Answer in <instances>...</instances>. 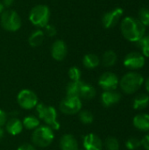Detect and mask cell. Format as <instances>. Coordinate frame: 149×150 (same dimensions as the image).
<instances>
[{"label":"cell","mask_w":149,"mask_h":150,"mask_svg":"<svg viewBox=\"0 0 149 150\" xmlns=\"http://www.w3.org/2000/svg\"><path fill=\"white\" fill-rule=\"evenodd\" d=\"M120 29L124 38L131 42L139 41L146 33V27L133 17H126L121 21Z\"/></svg>","instance_id":"obj_1"},{"label":"cell","mask_w":149,"mask_h":150,"mask_svg":"<svg viewBox=\"0 0 149 150\" xmlns=\"http://www.w3.org/2000/svg\"><path fill=\"white\" fill-rule=\"evenodd\" d=\"M36 112L40 120L45 122V125L50 127L53 130H59L61 127L60 123L57 120V111L52 105L45 104H38L36 106Z\"/></svg>","instance_id":"obj_2"},{"label":"cell","mask_w":149,"mask_h":150,"mask_svg":"<svg viewBox=\"0 0 149 150\" xmlns=\"http://www.w3.org/2000/svg\"><path fill=\"white\" fill-rule=\"evenodd\" d=\"M54 140V130L47 125L38 127L33 130L32 134V142L33 145L39 148H47L50 146Z\"/></svg>","instance_id":"obj_3"},{"label":"cell","mask_w":149,"mask_h":150,"mask_svg":"<svg viewBox=\"0 0 149 150\" xmlns=\"http://www.w3.org/2000/svg\"><path fill=\"white\" fill-rule=\"evenodd\" d=\"M143 83L144 78L142 75L137 72H128L122 76L119 85L126 94H133L141 87Z\"/></svg>","instance_id":"obj_4"},{"label":"cell","mask_w":149,"mask_h":150,"mask_svg":"<svg viewBox=\"0 0 149 150\" xmlns=\"http://www.w3.org/2000/svg\"><path fill=\"white\" fill-rule=\"evenodd\" d=\"M50 18V10L45 4L34 6L29 13V20L37 27H45Z\"/></svg>","instance_id":"obj_5"},{"label":"cell","mask_w":149,"mask_h":150,"mask_svg":"<svg viewBox=\"0 0 149 150\" xmlns=\"http://www.w3.org/2000/svg\"><path fill=\"white\" fill-rule=\"evenodd\" d=\"M0 23L2 27L9 32H17L22 25L19 15L13 10H4L0 15Z\"/></svg>","instance_id":"obj_6"},{"label":"cell","mask_w":149,"mask_h":150,"mask_svg":"<svg viewBox=\"0 0 149 150\" xmlns=\"http://www.w3.org/2000/svg\"><path fill=\"white\" fill-rule=\"evenodd\" d=\"M17 102L22 109L32 110L39 104V98L34 91L29 89H23L18 93Z\"/></svg>","instance_id":"obj_7"},{"label":"cell","mask_w":149,"mask_h":150,"mask_svg":"<svg viewBox=\"0 0 149 150\" xmlns=\"http://www.w3.org/2000/svg\"><path fill=\"white\" fill-rule=\"evenodd\" d=\"M83 107L82 99L76 97L66 96L59 104L60 111L65 115L77 114Z\"/></svg>","instance_id":"obj_8"},{"label":"cell","mask_w":149,"mask_h":150,"mask_svg":"<svg viewBox=\"0 0 149 150\" xmlns=\"http://www.w3.org/2000/svg\"><path fill=\"white\" fill-rule=\"evenodd\" d=\"M98 84L104 91H115L119 84V80L116 74L108 71L100 76Z\"/></svg>","instance_id":"obj_9"},{"label":"cell","mask_w":149,"mask_h":150,"mask_svg":"<svg viewBox=\"0 0 149 150\" xmlns=\"http://www.w3.org/2000/svg\"><path fill=\"white\" fill-rule=\"evenodd\" d=\"M124 65L126 68L130 69H141L145 63V56L138 52H131L127 54L124 59Z\"/></svg>","instance_id":"obj_10"},{"label":"cell","mask_w":149,"mask_h":150,"mask_svg":"<svg viewBox=\"0 0 149 150\" xmlns=\"http://www.w3.org/2000/svg\"><path fill=\"white\" fill-rule=\"evenodd\" d=\"M124 13V10L120 7H117L110 11L105 12L102 17V24L105 28L110 29L117 25L120 18Z\"/></svg>","instance_id":"obj_11"},{"label":"cell","mask_w":149,"mask_h":150,"mask_svg":"<svg viewBox=\"0 0 149 150\" xmlns=\"http://www.w3.org/2000/svg\"><path fill=\"white\" fill-rule=\"evenodd\" d=\"M68 54V47L67 44L61 40H55L51 47V55L55 61H62L66 58Z\"/></svg>","instance_id":"obj_12"},{"label":"cell","mask_w":149,"mask_h":150,"mask_svg":"<svg viewBox=\"0 0 149 150\" xmlns=\"http://www.w3.org/2000/svg\"><path fill=\"white\" fill-rule=\"evenodd\" d=\"M83 146L84 150H102L103 142L95 134H88L83 138Z\"/></svg>","instance_id":"obj_13"},{"label":"cell","mask_w":149,"mask_h":150,"mask_svg":"<svg viewBox=\"0 0 149 150\" xmlns=\"http://www.w3.org/2000/svg\"><path fill=\"white\" fill-rule=\"evenodd\" d=\"M121 99V95L116 91H105L101 95V103L105 107H111L118 104Z\"/></svg>","instance_id":"obj_14"},{"label":"cell","mask_w":149,"mask_h":150,"mask_svg":"<svg viewBox=\"0 0 149 150\" xmlns=\"http://www.w3.org/2000/svg\"><path fill=\"white\" fill-rule=\"evenodd\" d=\"M60 149L61 150H78L79 145L74 135L66 134L60 139Z\"/></svg>","instance_id":"obj_15"},{"label":"cell","mask_w":149,"mask_h":150,"mask_svg":"<svg viewBox=\"0 0 149 150\" xmlns=\"http://www.w3.org/2000/svg\"><path fill=\"white\" fill-rule=\"evenodd\" d=\"M4 127H5L6 132L9 134L13 135V136L18 135L19 134H21L23 129H24L22 121L18 118H11V119H9Z\"/></svg>","instance_id":"obj_16"},{"label":"cell","mask_w":149,"mask_h":150,"mask_svg":"<svg viewBox=\"0 0 149 150\" xmlns=\"http://www.w3.org/2000/svg\"><path fill=\"white\" fill-rule=\"evenodd\" d=\"M133 126L140 131L148 132L149 131V114L141 113L133 118Z\"/></svg>","instance_id":"obj_17"},{"label":"cell","mask_w":149,"mask_h":150,"mask_svg":"<svg viewBox=\"0 0 149 150\" xmlns=\"http://www.w3.org/2000/svg\"><path fill=\"white\" fill-rule=\"evenodd\" d=\"M83 81H70L66 87V96L68 97H76L79 98Z\"/></svg>","instance_id":"obj_18"},{"label":"cell","mask_w":149,"mask_h":150,"mask_svg":"<svg viewBox=\"0 0 149 150\" xmlns=\"http://www.w3.org/2000/svg\"><path fill=\"white\" fill-rule=\"evenodd\" d=\"M44 38H45L44 31H42L40 29H37V30H34L30 34V36L28 38V43L31 47H37L43 43Z\"/></svg>","instance_id":"obj_19"},{"label":"cell","mask_w":149,"mask_h":150,"mask_svg":"<svg viewBox=\"0 0 149 150\" xmlns=\"http://www.w3.org/2000/svg\"><path fill=\"white\" fill-rule=\"evenodd\" d=\"M96 94H97V91H96L95 87L92 86L91 84L84 82L82 86L79 98L81 99H84V100H90L95 98Z\"/></svg>","instance_id":"obj_20"},{"label":"cell","mask_w":149,"mask_h":150,"mask_svg":"<svg viewBox=\"0 0 149 150\" xmlns=\"http://www.w3.org/2000/svg\"><path fill=\"white\" fill-rule=\"evenodd\" d=\"M100 63L99 57L95 54H87L83 58V64L86 69H92L97 68Z\"/></svg>","instance_id":"obj_21"},{"label":"cell","mask_w":149,"mask_h":150,"mask_svg":"<svg viewBox=\"0 0 149 150\" xmlns=\"http://www.w3.org/2000/svg\"><path fill=\"white\" fill-rule=\"evenodd\" d=\"M23 127L27 130H34L40 127V120L38 117L34 115H27L22 120Z\"/></svg>","instance_id":"obj_22"},{"label":"cell","mask_w":149,"mask_h":150,"mask_svg":"<svg viewBox=\"0 0 149 150\" xmlns=\"http://www.w3.org/2000/svg\"><path fill=\"white\" fill-rule=\"evenodd\" d=\"M149 105V96L147 94H140L133 99V106L135 110H144Z\"/></svg>","instance_id":"obj_23"},{"label":"cell","mask_w":149,"mask_h":150,"mask_svg":"<svg viewBox=\"0 0 149 150\" xmlns=\"http://www.w3.org/2000/svg\"><path fill=\"white\" fill-rule=\"evenodd\" d=\"M117 54L113 50H107L102 56V63L105 67H112L117 62Z\"/></svg>","instance_id":"obj_24"},{"label":"cell","mask_w":149,"mask_h":150,"mask_svg":"<svg viewBox=\"0 0 149 150\" xmlns=\"http://www.w3.org/2000/svg\"><path fill=\"white\" fill-rule=\"evenodd\" d=\"M137 44L141 48L142 54L145 57H149V34L144 35L139 41H137Z\"/></svg>","instance_id":"obj_25"},{"label":"cell","mask_w":149,"mask_h":150,"mask_svg":"<svg viewBox=\"0 0 149 150\" xmlns=\"http://www.w3.org/2000/svg\"><path fill=\"white\" fill-rule=\"evenodd\" d=\"M79 120L80 121L84 124V125H90L93 122L94 120V116H93V113L88 110H81L79 112Z\"/></svg>","instance_id":"obj_26"},{"label":"cell","mask_w":149,"mask_h":150,"mask_svg":"<svg viewBox=\"0 0 149 150\" xmlns=\"http://www.w3.org/2000/svg\"><path fill=\"white\" fill-rule=\"evenodd\" d=\"M138 19L144 26H149V9L143 7L139 11Z\"/></svg>","instance_id":"obj_27"},{"label":"cell","mask_w":149,"mask_h":150,"mask_svg":"<svg viewBox=\"0 0 149 150\" xmlns=\"http://www.w3.org/2000/svg\"><path fill=\"white\" fill-rule=\"evenodd\" d=\"M105 145L107 150H119V141L112 136H109L105 142Z\"/></svg>","instance_id":"obj_28"},{"label":"cell","mask_w":149,"mask_h":150,"mask_svg":"<svg viewBox=\"0 0 149 150\" xmlns=\"http://www.w3.org/2000/svg\"><path fill=\"white\" fill-rule=\"evenodd\" d=\"M68 75L71 81H79V80H81L82 72L79 68H77L76 66H73V67L69 68V69L68 71Z\"/></svg>","instance_id":"obj_29"},{"label":"cell","mask_w":149,"mask_h":150,"mask_svg":"<svg viewBox=\"0 0 149 150\" xmlns=\"http://www.w3.org/2000/svg\"><path fill=\"white\" fill-rule=\"evenodd\" d=\"M141 146V140H139L138 138H135V137L129 138L126 142V147L129 150H135Z\"/></svg>","instance_id":"obj_30"},{"label":"cell","mask_w":149,"mask_h":150,"mask_svg":"<svg viewBox=\"0 0 149 150\" xmlns=\"http://www.w3.org/2000/svg\"><path fill=\"white\" fill-rule=\"evenodd\" d=\"M44 28H45L44 33L47 34L49 37H54L57 33V30H56L55 26L53 25H51V24H47Z\"/></svg>","instance_id":"obj_31"},{"label":"cell","mask_w":149,"mask_h":150,"mask_svg":"<svg viewBox=\"0 0 149 150\" xmlns=\"http://www.w3.org/2000/svg\"><path fill=\"white\" fill-rule=\"evenodd\" d=\"M7 120H8L7 113L4 111L0 109V128H2L3 127L5 126Z\"/></svg>","instance_id":"obj_32"},{"label":"cell","mask_w":149,"mask_h":150,"mask_svg":"<svg viewBox=\"0 0 149 150\" xmlns=\"http://www.w3.org/2000/svg\"><path fill=\"white\" fill-rule=\"evenodd\" d=\"M17 150H36L34 145L32 144H30V143H24V144H21Z\"/></svg>","instance_id":"obj_33"},{"label":"cell","mask_w":149,"mask_h":150,"mask_svg":"<svg viewBox=\"0 0 149 150\" xmlns=\"http://www.w3.org/2000/svg\"><path fill=\"white\" fill-rule=\"evenodd\" d=\"M141 146H143V148L146 150H149V134H146L142 140H141Z\"/></svg>","instance_id":"obj_34"},{"label":"cell","mask_w":149,"mask_h":150,"mask_svg":"<svg viewBox=\"0 0 149 150\" xmlns=\"http://www.w3.org/2000/svg\"><path fill=\"white\" fill-rule=\"evenodd\" d=\"M14 1L15 0H2L1 2H2V4H4V7H10V6H11L13 4Z\"/></svg>","instance_id":"obj_35"},{"label":"cell","mask_w":149,"mask_h":150,"mask_svg":"<svg viewBox=\"0 0 149 150\" xmlns=\"http://www.w3.org/2000/svg\"><path fill=\"white\" fill-rule=\"evenodd\" d=\"M145 87H146V90L149 93V76L147 78L146 80V83H145Z\"/></svg>","instance_id":"obj_36"},{"label":"cell","mask_w":149,"mask_h":150,"mask_svg":"<svg viewBox=\"0 0 149 150\" xmlns=\"http://www.w3.org/2000/svg\"><path fill=\"white\" fill-rule=\"evenodd\" d=\"M4 11V4H2V2L0 1V15H1Z\"/></svg>","instance_id":"obj_37"},{"label":"cell","mask_w":149,"mask_h":150,"mask_svg":"<svg viewBox=\"0 0 149 150\" xmlns=\"http://www.w3.org/2000/svg\"><path fill=\"white\" fill-rule=\"evenodd\" d=\"M3 135H4V130L2 128H0V140L2 139Z\"/></svg>","instance_id":"obj_38"},{"label":"cell","mask_w":149,"mask_h":150,"mask_svg":"<svg viewBox=\"0 0 149 150\" xmlns=\"http://www.w3.org/2000/svg\"><path fill=\"white\" fill-rule=\"evenodd\" d=\"M78 150H84V149H78Z\"/></svg>","instance_id":"obj_39"}]
</instances>
